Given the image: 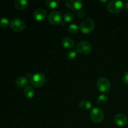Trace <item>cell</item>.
<instances>
[{
  "instance_id": "obj_1",
  "label": "cell",
  "mask_w": 128,
  "mask_h": 128,
  "mask_svg": "<svg viewBox=\"0 0 128 128\" xmlns=\"http://www.w3.org/2000/svg\"><path fill=\"white\" fill-rule=\"evenodd\" d=\"M30 83L34 87L41 88L46 82V77L42 73H36L30 78Z\"/></svg>"
},
{
  "instance_id": "obj_2",
  "label": "cell",
  "mask_w": 128,
  "mask_h": 128,
  "mask_svg": "<svg viewBox=\"0 0 128 128\" xmlns=\"http://www.w3.org/2000/svg\"><path fill=\"white\" fill-rule=\"evenodd\" d=\"M90 118L93 122L96 124L102 122L104 118V114L102 110L99 108H94L90 111Z\"/></svg>"
},
{
  "instance_id": "obj_3",
  "label": "cell",
  "mask_w": 128,
  "mask_h": 128,
  "mask_svg": "<svg viewBox=\"0 0 128 128\" xmlns=\"http://www.w3.org/2000/svg\"><path fill=\"white\" fill-rule=\"evenodd\" d=\"M124 8V4L121 1H110L107 5V9L108 11L113 14H117L121 12Z\"/></svg>"
},
{
  "instance_id": "obj_4",
  "label": "cell",
  "mask_w": 128,
  "mask_h": 128,
  "mask_svg": "<svg viewBox=\"0 0 128 128\" xmlns=\"http://www.w3.org/2000/svg\"><path fill=\"white\" fill-rule=\"evenodd\" d=\"M96 87L98 90L101 92L106 93L108 92L111 88V83L108 79L106 78H101L99 79L96 83Z\"/></svg>"
},
{
  "instance_id": "obj_5",
  "label": "cell",
  "mask_w": 128,
  "mask_h": 128,
  "mask_svg": "<svg viewBox=\"0 0 128 128\" xmlns=\"http://www.w3.org/2000/svg\"><path fill=\"white\" fill-rule=\"evenodd\" d=\"M94 28V22L91 19L84 20L80 26V30L84 34H90Z\"/></svg>"
},
{
  "instance_id": "obj_6",
  "label": "cell",
  "mask_w": 128,
  "mask_h": 128,
  "mask_svg": "<svg viewBox=\"0 0 128 128\" xmlns=\"http://www.w3.org/2000/svg\"><path fill=\"white\" fill-rule=\"evenodd\" d=\"M76 51L81 54H88L92 51V46L88 41H82L76 46Z\"/></svg>"
},
{
  "instance_id": "obj_7",
  "label": "cell",
  "mask_w": 128,
  "mask_h": 128,
  "mask_svg": "<svg viewBox=\"0 0 128 128\" xmlns=\"http://www.w3.org/2000/svg\"><path fill=\"white\" fill-rule=\"evenodd\" d=\"M62 20V16L59 11H54L50 12L48 16V21L52 25H57L61 23Z\"/></svg>"
},
{
  "instance_id": "obj_8",
  "label": "cell",
  "mask_w": 128,
  "mask_h": 128,
  "mask_svg": "<svg viewBox=\"0 0 128 128\" xmlns=\"http://www.w3.org/2000/svg\"><path fill=\"white\" fill-rule=\"evenodd\" d=\"M10 26L13 31L16 32L22 31L25 28V23L21 19L14 18L10 22Z\"/></svg>"
},
{
  "instance_id": "obj_9",
  "label": "cell",
  "mask_w": 128,
  "mask_h": 128,
  "mask_svg": "<svg viewBox=\"0 0 128 128\" xmlns=\"http://www.w3.org/2000/svg\"><path fill=\"white\" fill-rule=\"evenodd\" d=\"M65 4L68 8L78 11L81 10L83 3L81 0H66Z\"/></svg>"
},
{
  "instance_id": "obj_10",
  "label": "cell",
  "mask_w": 128,
  "mask_h": 128,
  "mask_svg": "<svg viewBox=\"0 0 128 128\" xmlns=\"http://www.w3.org/2000/svg\"><path fill=\"white\" fill-rule=\"evenodd\" d=\"M128 119L126 115L123 114H118L114 118V122L120 127H122L127 124Z\"/></svg>"
},
{
  "instance_id": "obj_11",
  "label": "cell",
  "mask_w": 128,
  "mask_h": 128,
  "mask_svg": "<svg viewBox=\"0 0 128 128\" xmlns=\"http://www.w3.org/2000/svg\"><path fill=\"white\" fill-rule=\"evenodd\" d=\"M47 16V12L44 9H38L34 12L33 18L36 21H42L45 20Z\"/></svg>"
},
{
  "instance_id": "obj_12",
  "label": "cell",
  "mask_w": 128,
  "mask_h": 128,
  "mask_svg": "<svg viewBox=\"0 0 128 128\" xmlns=\"http://www.w3.org/2000/svg\"><path fill=\"white\" fill-rule=\"evenodd\" d=\"M28 79L26 76H20L16 80V84L17 85V86L20 88H25L26 86H28Z\"/></svg>"
},
{
  "instance_id": "obj_13",
  "label": "cell",
  "mask_w": 128,
  "mask_h": 128,
  "mask_svg": "<svg viewBox=\"0 0 128 128\" xmlns=\"http://www.w3.org/2000/svg\"><path fill=\"white\" fill-rule=\"evenodd\" d=\"M15 8L18 10H24L28 6V2L26 0H16L14 1Z\"/></svg>"
},
{
  "instance_id": "obj_14",
  "label": "cell",
  "mask_w": 128,
  "mask_h": 128,
  "mask_svg": "<svg viewBox=\"0 0 128 128\" xmlns=\"http://www.w3.org/2000/svg\"><path fill=\"white\" fill-rule=\"evenodd\" d=\"M62 45L64 48L72 49L74 46V41L70 38H65L62 40Z\"/></svg>"
},
{
  "instance_id": "obj_15",
  "label": "cell",
  "mask_w": 128,
  "mask_h": 128,
  "mask_svg": "<svg viewBox=\"0 0 128 128\" xmlns=\"http://www.w3.org/2000/svg\"><path fill=\"white\" fill-rule=\"evenodd\" d=\"M23 93L25 97L27 98L31 99L32 98H33L35 93V91L34 90L33 88L30 86H28L24 89Z\"/></svg>"
},
{
  "instance_id": "obj_16",
  "label": "cell",
  "mask_w": 128,
  "mask_h": 128,
  "mask_svg": "<svg viewBox=\"0 0 128 128\" xmlns=\"http://www.w3.org/2000/svg\"><path fill=\"white\" fill-rule=\"evenodd\" d=\"M79 106L82 110H89L91 108L92 104L89 100H82L79 102Z\"/></svg>"
},
{
  "instance_id": "obj_17",
  "label": "cell",
  "mask_w": 128,
  "mask_h": 128,
  "mask_svg": "<svg viewBox=\"0 0 128 128\" xmlns=\"http://www.w3.org/2000/svg\"><path fill=\"white\" fill-rule=\"evenodd\" d=\"M44 3L48 8L54 9L58 6L59 4L60 3V1L57 0H46L45 1Z\"/></svg>"
},
{
  "instance_id": "obj_18",
  "label": "cell",
  "mask_w": 128,
  "mask_h": 128,
  "mask_svg": "<svg viewBox=\"0 0 128 128\" xmlns=\"http://www.w3.org/2000/svg\"><path fill=\"white\" fill-rule=\"evenodd\" d=\"M108 100V97L106 94H101L98 97L97 103L99 105H104L107 102Z\"/></svg>"
},
{
  "instance_id": "obj_19",
  "label": "cell",
  "mask_w": 128,
  "mask_h": 128,
  "mask_svg": "<svg viewBox=\"0 0 128 128\" xmlns=\"http://www.w3.org/2000/svg\"><path fill=\"white\" fill-rule=\"evenodd\" d=\"M68 30L72 34L77 33L80 30V27L76 24H71L68 28Z\"/></svg>"
},
{
  "instance_id": "obj_20",
  "label": "cell",
  "mask_w": 128,
  "mask_h": 128,
  "mask_svg": "<svg viewBox=\"0 0 128 128\" xmlns=\"http://www.w3.org/2000/svg\"><path fill=\"white\" fill-rule=\"evenodd\" d=\"M74 19V15L71 12H67L66 13H65L64 16V20L67 22H71L73 21Z\"/></svg>"
},
{
  "instance_id": "obj_21",
  "label": "cell",
  "mask_w": 128,
  "mask_h": 128,
  "mask_svg": "<svg viewBox=\"0 0 128 128\" xmlns=\"http://www.w3.org/2000/svg\"><path fill=\"white\" fill-rule=\"evenodd\" d=\"M10 24L9 20L6 18H2L0 19V27L2 28H6Z\"/></svg>"
},
{
  "instance_id": "obj_22",
  "label": "cell",
  "mask_w": 128,
  "mask_h": 128,
  "mask_svg": "<svg viewBox=\"0 0 128 128\" xmlns=\"http://www.w3.org/2000/svg\"><path fill=\"white\" fill-rule=\"evenodd\" d=\"M76 56H77V51L76 50H70L67 53V58L70 60H74L76 57Z\"/></svg>"
},
{
  "instance_id": "obj_23",
  "label": "cell",
  "mask_w": 128,
  "mask_h": 128,
  "mask_svg": "<svg viewBox=\"0 0 128 128\" xmlns=\"http://www.w3.org/2000/svg\"><path fill=\"white\" fill-rule=\"evenodd\" d=\"M77 16L80 18H83L85 16V12L82 10H79L77 11Z\"/></svg>"
},
{
  "instance_id": "obj_24",
  "label": "cell",
  "mask_w": 128,
  "mask_h": 128,
  "mask_svg": "<svg viewBox=\"0 0 128 128\" xmlns=\"http://www.w3.org/2000/svg\"><path fill=\"white\" fill-rule=\"evenodd\" d=\"M122 80L126 84L128 85V71H127V72L124 74Z\"/></svg>"
},
{
  "instance_id": "obj_25",
  "label": "cell",
  "mask_w": 128,
  "mask_h": 128,
  "mask_svg": "<svg viewBox=\"0 0 128 128\" xmlns=\"http://www.w3.org/2000/svg\"><path fill=\"white\" fill-rule=\"evenodd\" d=\"M99 2H101V3H106V2H108V0H105V1H101V0H100Z\"/></svg>"
}]
</instances>
